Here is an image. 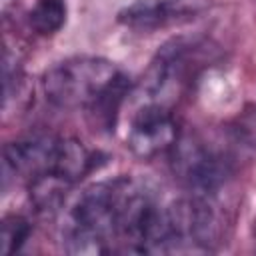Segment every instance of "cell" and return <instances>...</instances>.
<instances>
[{"instance_id": "6da1fadb", "label": "cell", "mask_w": 256, "mask_h": 256, "mask_svg": "<svg viewBox=\"0 0 256 256\" xmlns=\"http://www.w3.org/2000/svg\"><path fill=\"white\" fill-rule=\"evenodd\" d=\"M160 204L154 186L134 176L92 182L64 212L62 248L74 256L144 254V240Z\"/></svg>"}, {"instance_id": "5b68a950", "label": "cell", "mask_w": 256, "mask_h": 256, "mask_svg": "<svg viewBox=\"0 0 256 256\" xmlns=\"http://www.w3.org/2000/svg\"><path fill=\"white\" fill-rule=\"evenodd\" d=\"M198 48L200 46L194 40L186 38H176L160 48L142 80L146 102H160L168 106V100L180 92L196 68L194 62Z\"/></svg>"}, {"instance_id": "52a82bcc", "label": "cell", "mask_w": 256, "mask_h": 256, "mask_svg": "<svg viewBox=\"0 0 256 256\" xmlns=\"http://www.w3.org/2000/svg\"><path fill=\"white\" fill-rule=\"evenodd\" d=\"M214 0H132L118 12V22L126 28L150 32L184 24L212 8Z\"/></svg>"}, {"instance_id": "30bf717a", "label": "cell", "mask_w": 256, "mask_h": 256, "mask_svg": "<svg viewBox=\"0 0 256 256\" xmlns=\"http://www.w3.org/2000/svg\"><path fill=\"white\" fill-rule=\"evenodd\" d=\"M254 240H256V218H254Z\"/></svg>"}, {"instance_id": "7a4b0ae2", "label": "cell", "mask_w": 256, "mask_h": 256, "mask_svg": "<svg viewBox=\"0 0 256 256\" xmlns=\"http://www.w3.org/2000/svg\"><path fill=\"white\" fill-rule=\"evenodd\" d=\"M46 100L62 110H84L96 126L110 130L130 92V78L108 58L70 56L42 76Z\"/></svg>"}, {"instance_id": "3957f363", "label": "cell", "mask_w": 256, "mask_h": 256, "mask_svg": "<svg viewBox=\"0 0 256 256\" xmlns=\"http://www.w3.org/2000/svg\"><path fill=\"white\" fill-rule=\"evenodd\" d=\"M92 168V152L76 138L38 132L4 146V176L22 178L26 184L40 176H54L74 186Z\"/></svg>"}, {"instance_id": "9c48e42d", "label": "cell", "mask_w": 256, "mask_h": 256, "mask_svg": "<svg viewBox=\"0 0 256 256\" xmlns=\"http://www.w3.org/2000/svg\"><path fill=\"white\" fill-rule=\"evenodd\" d=\"M30 222L24 216L18 214H10L2 220V232H0V252L4 256L18 252L26 240L30 238Z\"/></svg>"}, {"instance_id": "ba28073f", "label": "cell", "mask_w": 256, "mask_h": 256, "mask_svg": "<svg viewBox=\"0 0 256 256\" xmlns=\"http://www.w3.org/2000/svg\"><path fill=\"white\" fill-rule=\"evenodd\" d=\"M66 14L68 8L64 0H36L32 10L28 12V24L32 26L34 32L42 36H50L64 26Z\"/></svg>"}, {"instance_id": "277c9868", "label": "cell", "mask_w": 256, "mask_h": 256, "mask_svg": "<svg viewBox=\"0 0 256 256\" xmlns=\"http://www.w3.org/2000/svg\"><path fill=\"white\" fill-rule=\"evenodd\" d=\"M244 144L238 138L208 140L204 136L178 138L170 150L174 176L190 194L216 196L232 178Z\"/></svg>"}, {"instance_id": "8992f818", "label": "cell", "mask_w": 256, "mask_h": 256, "mask_svg": "<svg viewBox=\"0 0 256 256\" xmlns=\"http://www.w3.org/2000/svg\"><path fill=\"white\" fill-rule=\"evenodd\" d=\"M178 138L176 118L170 108L160 102H144L132 114L126 130L128 150L142 160L170 152Z\"/></svg>"}]
</instances>
